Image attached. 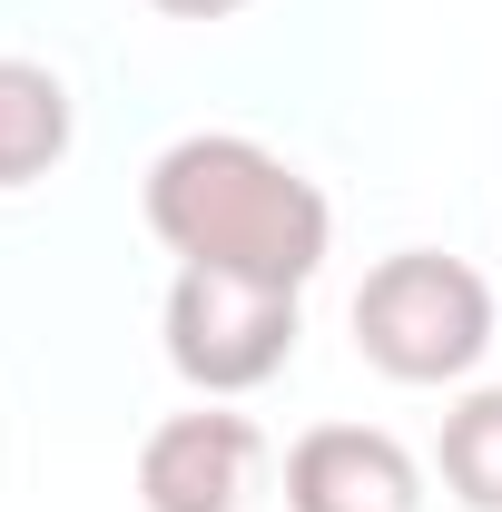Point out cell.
Listing matches in <instances>:
<instances>
[{"label":"cell","instance_id":"1","mask_svg":"<svg viewBox=\"0 0 502 512\" xmlns=\"http://www.w3.org/2000/svg\"><path fill=\"white\" fill-rule=\"evenodd\" d=\"M148 237L178 256V266H237V276H266V286H296L325 266V237H335V207L296 158L256 148L237 128H188L148 158Z\"/></svg>","mask_w":502,"mask_h":512},{"label":"cell","instance_id":"2","mask_svg":"<svg viewBox=\"0 0 502 512\" xmlns=\"http://www.w3.org/2000/svg\"><path fill=\"white\" fill-rule=\"evenodd\" d=\"M345 316H355V355L375 375L463 384L483 365V345H493V286H483V266H463L443 247H394L365 266Z\"/></svg>","mask_w":502,"mask_h":512},{"label":"cell","instance_id":"3","mask_svg":"<svg viewBox=\"0 0 502 512\" xmlns=\"http://www.w3.org/2000/svg\"><path fill=\"white\" fill-rule=\"evenodd\" d=\"M158 335H168V365L197 394H217V404L256 394L296 355V286H266V276H237V266H178Z\"/></svg>","mask_w":502,"mask_h":512},{"label":"cell","instance_id":"4","mask_svg":"<svg viewBox=\"0 0 502 512\" xmlns=\"http://www.w3.org/2000/svg\"><path fill=\"white\" fill-rule=\"evenodd\" d=\"M256 434L237 404H188V414H158L148 424V444H138V503L148 512H237L256 483Z\"/></svg>","mask_w":502,"mask_h":512},{"label":"cell","instance_id":"5","mask_svg":"<svg viewBox=\"0 0 502 512\" xmlns=\"http://www.w3.org/2000/svg\"><path fill=\"white\" fill-rule=\"evenodd\" d=\"M286 512H424V463L384 424H315L286 444Z\"/></svg>","mask_w":502,"mask_h":512},{"label":"cell","instance_id":"6","mask_svg":"<svg viewBox=\"0 0 502 512\" xmlns=\"http://www.w3.org/2000/svg\"><path fill=\"white\" fill-rule=\"evenodd\" d=\"M79 138L69 79L50 60H0V188H40Z\"/></svg>","mask_w":502,"mask_h":512},{"label":"cell","instance_id":"7","mask_svg":"<svg viewBox=\"0 0 502 512\" xmlns=\"http://www.w3.org/2000/svg\"><path fill=\"white\" fill-rule=\"evenodd\" d=\"M443 483H453V503H473V512H502V384H473L453 414H443Z\"/></svg>","mask_w":502,"mask_h":512},{"label":"cell","instance_id":"8","mask_svg":"<svg viewBox=\"0 0 502 512\" xmlns=\"http://www.w3.org/2000/svg\"><path fill=\"white\" fill-rule=\"evenodd\" d=\"M148 10H168V20H227V10H247V0H148Z\"/></svg>","mask_w":502,"mask_h":512}]
</instances>
